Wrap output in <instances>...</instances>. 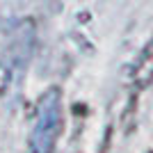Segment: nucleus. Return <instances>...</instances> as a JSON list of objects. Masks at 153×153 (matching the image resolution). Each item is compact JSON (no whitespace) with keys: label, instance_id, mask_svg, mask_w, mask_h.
I'll list each match as a JSON object with an SVG mask.
<instances>
[{"label":"nucleus","instance_id":"nucleus-2","mask_svg":"<svg viewBox=\"0 0 153 153\" xmlns=\"http://www.w3.org/2000/svg\"><path fill=\"white\" fill-rule=\"evenodd\" d=\"M130 82L135 89H144L153 82V39L144 46L140 57L135 59L133 69H130Z\"/></svg>","mask_w":153,"mask_h":153},{"label":"nucleus","instance_id":"nucleus-1","mask_svg":"<svg viewBox=\"0 0 153 153\" xmlns=\"http://www.w3.org/2000/svg\"><path fill=\"white\" fill-rule=\"evenodd\" d=\"M62 126V112H59V94L51 89L41 98L37 110V123L32 128L27 153H53L55 142Z\"/></svg>","mask_w":153,"mask_h":153}]
</instances>
